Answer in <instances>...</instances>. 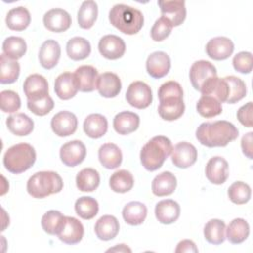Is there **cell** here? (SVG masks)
I'll use <instances>...</instances> for the list:
<instances>
[{
	"label": "cell",
	"instance_id": "6da1fadb",
	"mask_svg": "<svg viewBox=\"0 0 253 253\" xmlns=\"http://www.w3.org/2000/svg\"><path fill=\"white\" fill-rule=\"evenodd\" d=\"M237 127L224 120L202 123L197 130L196 137L207 147H223L238 137Z\"/></svg>",
	"mask_w": 253,
	"mask_h": 253
},
{
	"label": "cell",
	"instance_id": "7a4b0ae2",
	"mask_svg": "<svg viewBox=\"0 0 253 253\" xmlns=\"http://www.w3.org/2000/svg\"><path fill=\"white\" fill-rule=\"evenodd\" d=\"M158 114L165 121H175L185 111L183 89L176 81H167L158 89Z\"/></svg>",
	"mask_w": 253,
	"mask_h": 253
},
{
	"label": "cell",
	"instance_id": "3957f363",
	"mask_svg": "<svg viewBox=\"0 0 253 253\" xmlns=\"http://www.w3.org/2000/svg\"><path fill=\"white\" fill-rule=\"evenodd\" d=\"M173 145L171 140L163 135H157L147 141L140 150V162L148 171L159 169L171 154Z\"/></svg>",
	"mask_w": 253,
	"mask_h": 253
},
{
	"label": "cell",
	"instance_id": "277c9868",
	"mask_svg": "<svg viewBox=\"0 0 253 253\" xmlns=\"http://www.w3.org/2000/svg\"><path fill=\"white\" fill-rule=\"evenodd\" d=\"M109 21L120 32L134 35L142 28L144 18L139 10L126 4H117L110 10Z\"/></svg>",
	"mask_w": 253,
	"mask_h": 253
},
{
	"label": "cell",
	"instance_id": "5b68a950",
	"mask_svg": "<svg viewBox=\"0 0 253 253\" xmlns=\"http://www.w3.org/2000/svg\"><path fill=\"white\" fill-rule=\"evenodd\" d=\"M36 157L35 148L29 143L22 142L8 148L3 157V164L9 172L21 174L34 165Z\"/></svg>",
	"mask_w": 253,
	"mask_h": 253
},
{
	"label": "cell",
	"instance_id": "8992f818",
	"mask_svg": "<svg viewBox=\"0 0 253 253\" xmlns=\"http://www.w3.org/2000/svg\"><path fill=\"white\" fill-rule=\"evenodd\" d=\"M63 188L61 177L53 171H41L31 176L27 182V191L37 199L59 193Z\"/></svg>",
	"mask_w": 253,
	"mask_h": 253
},
{
	"label": "cell",
	"instance_id": "52a82bcc",
	"mask_svg": "<svg viewBox=\"0 0 253 253\" xmlns=\"http://www.w3.org/2000/svg\"><path fill=\"white\" fill-rule=\"evenodd\" d=\"M126 99L127 103L136 109H145L152 102L150 87L142 81H134L128 86Z\"/></svg>",
	"mask_w": 253,
	"mask_h": 253
},
{
	"label": "cell",
	"instance_id": "ba28073f",
	"mask_svg": "<svg viewBox=\"0 0 253 253\" xmlns=\"http://www.w3.org/2000/svg\"><path fill=\"white\" fill-rule=\"evenodd\" d=\"M198 157L196 147L187 141L177 143L171 152L172 163L178 168H189L195 164Z\"/></svg>",
	"mask_w": 253,
	"mask_h": 253
},
{
	"label": "cell",
	"instance_id": "9c48e42d",
	"mask_svg": "<svg viewBox=\"0 0 253 253\" xmlns=\"http://www.w3.org/2000/svg\"><path fill=\"white\" fill-rule=\"evenodd\" d=\"M76 116L69 111H61L55 114L50 122L52 131L58 136H69L77 129Z\"/></svg>",
	"mask_w": 253,
	"mask_h": 253
},
{
	"label": "cell",
	"instance_id": "30bf717a",
	"mask_svg": "<svg viewBox=\"0 0 253 253\" xmlns=\"http://www.w3.org/2000/svg\"><path fill=\"white\" fill-rule=\"evenodd\" d=\"M190 80L193 87L200 91L202 86L211 78L217 76L216 68L207 60L195 61L190 68Z\"/></svg>",
	"mask_w": 253,
	"mask_h": 253
},
{
	"label": "cell",
	"instance_id": "8fae6325",
	"mask_svg": "<svg viewBox=\"0 0 253 253\" xmlns=\"http://www.w3.org/2000/svg\"><path fill=\"white\" fill-rule=\"evenodd\" d=\"M23 90L27 101H37L48 96V83L42 75L31 74L25 79Z\"/></svg>",
	"mask_w": 253,
	"mask_h": 253
},
{
	"label": "cell",
	"instance_id": "7c38bea8",
	"mask_svg": "<svg viewBox=\"0 0 253 253\" xmlns=\"http://www.w3.org/2000/svg\"><path fill=\"white\" fill-rule=\"evenodd\" d=\"M60 159L68 167H74L83 162L86 157V147L80 140H71L60 147Z\"/></svg>",
	"mask_w": 253,
	"mask_h": 253
},
{
	"label": "cell",
	"instance_id": "4fadbf2b",
	"mask_svg": "<svg viewBox=\"0 0 253 253\" xmlns=\"http://www.w3.org/2000/svg\"><path fill=\"white\" fill-rule=\"evenodd\" d=\"M162 17L169 20L173 27L180 26L186 19L185 1L182 0H164L158 1Z\"/></svg>",
	"mask_w": 253,
	"mask_h": 253
},
{
	"label": "cell",
	"instance_id": "5bb4252c",
	"mask_svg": "<svg viewBox=\"0 0 253 253\" xmlns=\"http://www.w3.org/2000/svg\"><path fill=\"white\" fill-rule=\"evenodd\" d=\"M98 48L105 58L114 60L124 55L126 43L122 38L116 35H106L99 41Z\"/></svg>",
	"mask_w": 253,
	"mask_h": 253
},
{
	"label": "cell",
	"instance_id": "9a60e30c",
	"mask_svg": "<svg viewBox=\"0 0 253 253\" xmlns=\"http://www.w3.org/2000/svg\"><path fill=\"white\" fill-rule=\"evenodd\" d=\"M44 27L54 33L65 32L71 26V16L63 9L54 8L48 10L43 15Z\"/></svg>",
	"mask_w": 253,
	"mask_h": 253
},
{
	"label": "cell",
	"instance_id": "2e32d148",
	"mask_svg": "<svg viewBox=\"0 0 253 253\" xmlns=\"http://www.w3.org/2000/svg\"><path fill=\"white\" fill-rule=\"evenodd\" d=\"M233 50L234 43L226 37L213 38L206 44V52L208 56L214 60H224L228 58Z\"/></svg>",
	"mask_w": 253,
	"mask_h": 253
},
{
	"label": "cell",
	"instance_id": "e0dca14e",
	"mask_svg": "<svg viewBox=\"0 0 253 253\" xmlns=\"http://www.w3.org/2000/svg\"><path fill=\"white\" fill-rule=\"evenodd\" d=\"M170 67V57L164 51H154L147 57L146 71L151 77L155 79H159L167 75Z\"/></svg>",
	"mask_w": 253,
	"mask_h": 253
},
{
	"label": "cell",
	"instance_id": "ac0fdd59",
	"mask_svg": "<svg viewBox=\"0 0 253 253\" xmlns=\"http://www.w3.org/2000/svg\"><path fill=\"white\" fill-rule=\"evenodd\" d=\"M229 175L228 163L220 156L211 157L206 165V177L208 180L215 185L223 184Z\"/></svg>",
	"mask_w": 253,
	"mask_h": 253
},
{
	"label": "cell",
	"instance_id": "d6986e66",
	"mask_svg": "<svg viewBox=\"0 0 253 253\" xmlns=\"http://www.w3.org/2000/svg\"><path fill=\"white\" fill-rule=\"evenodd\" d=\"M84 235L83 224L73 216H66L64 223L59 230L58 238L66 244L73 245L79 243Z\"/></svg>",
	"mask_w": 253,
	"mask_h": 253
},
{
	"label": "cell",
	"instance_id": "ffe728a7",
	"mask_svg": "<svg viewBox=\"0 0 253 253\" xmlns=\"http://www.w3.org/2000/svg\"><path fill=\"white\" fill-rule=\"evenodd\" d=\"M78 90L81 92H92L97 89L98 71L92 65H81L74 72Z\"/></svg>",
	"mask_w": 253,
	"mask_h": 253
},
{
	"label": "cell",
	"instance_id": "44dd1931",
	"mask_svg": "<svg viewBox=\"0 0 253 253\" xmlns=\"http://www.w3.org/2000/svg\"><path fill=\"white\" fill-rule=\"evenodd\" d=\"M60 45L54 40H47L42 42L39 51V60L44 69L53 68L60 58Z\"/></svg>",
	"mask_w": 253,
	"mask_h": 253
},
{
	"label": "cell",
	"instance_id": "7402d4cb",
	"mask_svg": "<svg viewBox=\"0 0 253 253\" xmlns=\"http://www.w3.org/2000/svg\"><path fill=\"white\" fill-rule=\"evenodd\" d=\"M122 89L120 77L113 72H104L98 77L97 90L102 97L114 98L119 95Z\"/></svg>",
	"mask_w": 253,
	"mask_h": 253
},
{
	"label": "cell",
	"instance_id": "603a6c76",
	"mask_svg": "<svg viewBox=\"0 0 253 253\" xmlns=\"http://www.w3.org/2000/svg\"><path fill=\"white\" fill-rule=\"evenodd\" d=\"M180 206L171 199L158 202L155 206V216L160 223L170 224L175 222L180 216Z\"/></svg>",
	"mask_w": 253,
	"mask_h": 253
},
{
	"label": "cell",
	"instance_id": "cb8c5ba5",
	"mask_svg": "<svg viewBox=\"0 0 253 253\" xmlns=\"http://www.w3.org/2000/svg\"><path fill=\"white\" fill-rule=\"evenodd\" d=\"M54 92L61 100H69L78 92L74 73L63 72L58 75L54 82Z\"/></svg>",
	"mask_w": 253,
	"mask_h": 253
},
{
	"label": "cell",
	"instance_id": "d4e9b609",
	"mask_svg": "<svg viewBox=\"0 0 253 253\" xmlns=\"http://www.w3.org/2000/svg\"><path fill=\"white\" fill-rule=\"evenodd\" d=\"M139 117L137 114L129 111H124L117 114L113 121L115 130L122 135L129 134L139 126Z\"/></svg>",
	"mask_w": 253,
	"mask_h": 253
},
{
	"label": "cell",
	"instance_id": "484cf974",
	"mask_svg": "<svg viewBox=\"0 0 253 253\" xmlns=\"http://www.w3.org/2000/svg\"><path fill=\"white\" fill-rule=\"evenodd\" d=\"M98 157L100 163L107 169L118 168L123 160V154L121 149L115 143H105L100 146L98 151Z\"/></svg>",
	"mask_w": 253,
	"mask_h": 253
},
{
	"label": "cell",
	"instance_id": "4316f807",
	"mask_svg": "<svg viewBox=\"0 0 253 253\" xmlns=\"http://www.w3.org/2000/svg\"><path fill=\"white\" fill-rule=\"evenodd\" d=\"M94 230L99 239L108 241L117 236L120 230V224L114 215L107 214L101 216L96 221Z\"/></svg>",
	"mask_w": 253,
	"mask_h": 253
},
{
	"label": "cell",
	"instance_id": "83f0119b",
	"mask_svg": "<svg viewBox=\"0 0 253 253\" xmlns=\"http://www.w3.org/2000/svg\"><path fill=\"white\" fill-rule=\"evenodd\" d=\"M8 129L15 135L25 136L30 134L34 129V121L23 113L11 115L6 120Z\"/></svg>",
	"mask_w": 253,
	"mask_h": 253
},
{
	"label": "cell",
	"instance_id": "f1b7e54d",
	"mask_svg": "<svg viewBox=\"0 0 253 253\" xmlns=\"http://www.w3.org/2000/svg\"><path fill=\"white\" fill-rule=\"evenodd\" d=\"M177 186V179L174 174L169 171H164L152 181L151 190L152 193L157 197H164L173 194Z\"/></svg>",
	"mask_w": 253,
	"mask_h": 253
},
{
	"label": "cell",
	"instance_id": "f546056e",
	"mask_svg": "<svg viewBox=\"0 0 253 253\" xmlns=\"http://www.w3.org/2000/svg\"><path fill=\"white\" fill-rule=\"evenodd\" d=\"M84 132L91 138H100L108 130V121L101 114H90L83 123Z\"/></svg>",
	"mask_w": 253,
	"mask_h": 253
},
{
	"label": "cell",
	"instance_id": "4dcf8cb0",
	"mask_svg": "<svg viewBox=\"0 0 253 253\" xmlns=\"http://www.w3.org/2000/svg\"><path fill=\"white\" fill-rule=\"evenodd\" d=\"M31 23V15L27 8L19 6L11 9L6 16V25L10 30L23 31Z\"/></svg>",
	"mask_w": 253,
	"mask_h": 253
},
{
	"label": "cell",
	"instance_id": "1f68e13d",
	"mask_svg": "<svg viewBox=\"0 0 253 253\" xmlns=\"http://www.w3.org/2000/svg\"><path fill=\"white\" fill-rule=\"evenodd\" d=\"M122 214L127 224L139 225L144 221L147 215V208L140 202H129L124 207Z\"/></svg>",
	"mask_w": 253,
	"mask_h": 253
},
{
	"label": "cell",
	"instance_id": "d6a6232c",
	"mask_svg": "<svg viewBox=\"0 0 253 253\" xmlns=\"http://www.w3.org/2000/svg\"><path fill=\"white\" fill-rule=\"evenodd\" d=\"M66 53L72 60H83L90 55L91 44L82 37H74L66 43Z\"/></svg>",
	"mask_w": 253,
	"mask_h": 253
},
{
	"label": "cell",
	"instance_id": "836d02e7",
	"mask_svg": "<svg viewBox=\"0 0 253 253\" xmlns=\"http://www.w3.org/2000/svg\"><path fill=\"white\" fill-rule=\"evenodd\" d=\"M226 230V238L232 244H239L246 240L249 235L250 227L248 222L243 218H234L228 224Z\"/></svg>",
	"mask_w": 253,
	"mask_h": 253
},
{
	"label": "cell",
	"instance_id": "e575fe53",
	"mask_svg": "<svg viewBox=\"0 0 253 253\" xmlns=\"http://www.w3.org/2000/svg\"><path fill=\"white\" fill-rule=\"evenodd\" d=\"M98 16V5L93 0L84 1L77 13V21L80 28L88 30L93 27Z\"/></svg>",
	"mask_w": 253,
	"mask_h": 253
},
{
	"label": "cell",
	"instance_id": "d590c367",
	"mask_svg": "<svg viewBox=\"0 0 253 253\" xmlns=\"http://www.w3.org/2000/svg\"><path fill=\"white\" fill-rule=\"evenodd\" d=\"M225 223L220 219H211L204 227V236L206 240L213 245L221 244L225 240Z\"/></svg>",
	"mask_w": 253,
	"mask_h": 253
},
{
	"label": "cell",
	"instance_id": "8d00e7d4",
	"mask_svg": "<svg viewBox=\"0 0 253 253\" xmlns=\"http://www.w3.org/2000/svg\"><path fill=\"white\" fill-rule=\"evenodd\" d=\"M100 184V175L93 168H84L76 176V186L82 192H93Z\"/></svg>",
	"mask_w": 253,
	"mask_h": 253
},
{
	"label": "cell",
	"instance_id": "74e56055",
	"mask_svg": "<svg viewBox=\"0 0 253 253\" xmlns=\"http://www.w3.org/2000/svg\"><path fill=\"white\" fill-rule=\"evenodd\" d=\"M0 83L11 84L17 81L20 75V64L17 60L8 58L4 53L0 57Z\"/></svg>",
	"mask_w": 253,
	"mask_h": 253
},
{
	"label": "cell",
	"instance_id": "f35d334b",
	"mask_svg": "<svg viewBox=\"0 0 253 253\" xmlns=\"http://www.w3.org/2000/svg\"><path fill=\"white\" fill-rule=\"evenodd\" d=\"M3 53L10 59L17 60L26 53L27 43L21 37H9L4 40L2 44Z\"/></svg>",
	"mask_w": 253,
	"mask_h": 253
},
{
	"label": "cell",
	"instance_id": "ab89813d",
	"mask_svg": "<svg viewBox=\"0 0 253 253\" xmlns=\"http://www.w3.org/2000/svg\"><path fill=\"white\" fill-rule=\"evenodd\" d=\"M133 177L132 174L127 170H119L116 171L109 181L110 188L116 193H126L133 187Z\"/></svg>",
	"mask_w": 253,
	"mask_h": 253
},
{
	"label": "cell",
	"instance_id": "60d3db41",
	"mask_svg": "<svg viewBox=\"0 0 253 253\" xmlns=\"http://www.w3.org/2000/svg\"><path fill=\"white\" fill-rule=\"evenodd\" d=\"M197 112L204 118H213L222 112L221 103L212 96L202 95L196 105Z\"/></svg>",
	"mask_w": 253,
	"mask_h": 253
},
{
	"label": "cell",
	"instance_id": "b9f144b4",
	"mask_svg": "<svg viewBox=\"0 0 253 253\" xmlns=\"http://www.w3.org/2000/svg\"><path fill=\"white\" fill-rule=\"evenodd\" d=\"M74 209L81 218L92 219L99 211V204L94 198L83 196L76 200Z\"/></svg>",
	"mask_w": 253,
	"mask_h": 253
},
{
	"label": "cell",
	"instance_id": "7bdbcfd3",
	"mask_svg": "<svg viewBox=\"0 0 253 253\" xmlns=\"http://www.w3.org/2000/svg\"><path fill=\"white\" fill-rule=\"evenodd\" d=\"M65 217L60 211L55 210L46 211L42 217V229L50 235H57L64 223Z\"/></svg>",
	"mask_w": 253,
	"mask_h": 253
},
{
	"label": "cell",
	"instance_id": "ee69618b",
	"mask_svg": "<svg viewBox=\"0 0 253 253\" xmlns=\"http://www.w3.org/2000/svg\"><path fill=\"white\" fill-rule=\"evenodd\" d=\"M228 85V97L226 103L234 104L246 96V85L239 77L229 75L224 77Z\"/></svg>",
	"mask_w": 253,
	"mask_h": 253
},
{
	"label": "cell",
	"instance_id": "f6af8a7d",
	"mask_svg": "<svg viewBox=\"0 0 253 253\" xmlns=\"http://www.w3.org/2000/svg\"><path fill=\"white\" fill-rule=\"evenodd\" d=\"M229 200L236 205L246 204L251 198V189L248 184L237 181L231 184L227 190Z\"/></svg>",
	"mask_w": 253,
	"mask_h": 253
},
{
	"label": "cell",
	"instance_id": "bcb514c9",
	"mask_svg": "<svg viewBox=\"0 0 253 253\" xmlns=\"http://www.w3.org/2000/svg\"><path fill=\"white\" fill-rule=\"evenodd\" d=\"M172 28H173V26H172L171 22L161 16L153 24V26L150 30V36L153 41L161 42V41L165 40L171 34Z\"/></svg>",
	"mask_w": 253,
	"mask_h": 253
},
{
	"label": "cell",
	"instance_id": "7dc6e473",
	"mask_svg": "<svg viewBox=\"0 0 253 253\" xmlns=\"http://www.w3.org/2000/svg\"><path fill=\"white\" fill-rule=\"evenodd\" d=\"M1 110L4 113H15L21 107L19 95L12 90H4L0 93Z\"/></svg>",
	"mask_w": 253,
	"mask_h": 253
},
{
	"label": "cell",
	"instance_id": "c3c4849f",
	"mask_svg": "<svg viewBox=\"0 0 253 253\" xmlns=\"http://www.w3.org/2000/svg\"><path fill=\"white\" fill-rule=\"evenodd\" d=\"M27 106L32 113L42 117L47 115L53 109L54 102L52 98L48 95L37 101H27Z\"/></svg>",
	"mask_w": 253,
	"mask_h": 253
},
{
	"label": "cell",
	"instance_id": "681fc988",
	"mask_svg": "<svg viewBox=\"0 0 253 253\" xmlns=\"http://www.w3.org/2000/svg\"><path fill=\"white\" fill-rule=\"evenodd\" d=\"M233 67L236 71L247 74L252 71V53L249 51H240L232 59Z\"/></svg>",
	"mask_w": 253,
	"mask_h": 253
},
{
	"label": "cell",
	"instance_id": "f907efd6",
	"mask_svg": "<svg viewBox=\"0 0 253 253\" xmlns=\"http://www.w3.org/2000/svg\"><path fill=\"white\" fill-rule=\"evenodd\" d=\"M237 119L246 127L253 126V120H252V102H248L245 105L241 106L237 111Z\"/></svg>",
	"mask_w": 253,
	"mask_h": 253
},
{
	"label": "cell",
	"instance_id": "816d5d0a",
	"mask_svg": "<svg viewBox=\"0 0 253 253\" xmlns=\"http://www.w3.org/2000/svg\"><path fill=\"white\" fill-rule=\"evenodd\" d=\"M252 134L253 132L250 131L242 136L241 139V148L245 156L249 159H252Z\"/></svg>",
	"mask_w": 253,
	"mask_h": 253
},
{
	"label": "cell",
	"instance_id": "f5cc1de1",
	"mask_svg": "<svg viewBox=\"0 0 253 253\" xmlns=\"http://www.w3.org/2000/svg\"><path fill=\"white\" fill-rule=\"evenodd\" d=\"M176 253H182V252H198V248L195 244L194 241L190 240V239H185L182 240L178 243L177 248L175 249Z\"/></svg>",
	"mask_w": 253,
	"mask_h": 253
},
{
	"label": "cell",
	"instance_id": "db71d44e",
	"mask_svg": "<svg viewBox=\"0 0 253 253\" xmlns=\"http://www.w3.org/2000/svg\"><path fill=\"white\" fill-rule=\"evenodd\" d=\"M107 252H123V253L127 252V253H130L131 249L129 247H127L126 244H118L115 247L109 248L107 250Z\"/></svg>",
	"mask_w": 253,
	"mask_h": 253
}]
</instances>
